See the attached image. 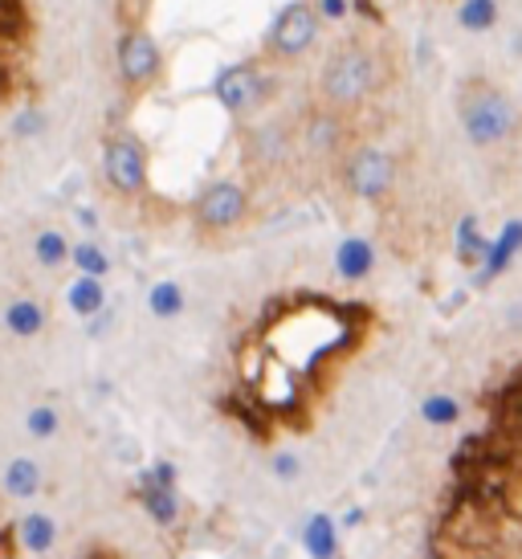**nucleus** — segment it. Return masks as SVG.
Masks as SVG:
<instances>
[{
  "label": "nucleus",
  "instance_id": "f257e3e1",
  "mask_svg": "<svg viewBox=\"0 0 522 559\" xmlns=\"http://www.w3.org/2000/svg\"><path fill=\"white\" fill-rule=\"evenodd\" d=\"M388 86V58L368 37H347L315 74V103L339 115H359Z\"/></svg>",
  "mask_w": 522,
  "mask_h": 559
},
{
  "label": "nucleus",
  "instance_id": "f03ea898",
  "mask_svg": "<svg viewBox=\"0 0 522 559\" xmlns=\"http://www.w3.org/2000/svg\"><path fill=\"white\" fill-rule=\"evenodd\" d=\"M458 119L465 140L474 143L477 152H507L514 147L519 135V110L507 86H498L494 79H465L458 86Z\"/></svg>",
  "mask_w": 522,
  "mask_h": 559
},
{
  "label": "nucleus",
  "instance_id": "7ed1b4c3",
  "mask_svg": "<svg viewBox=\"0 0 522 559\" xmlns=\"http://www.w3.org/2000/svg\"><path fill=\"white\" fill-rule=\"evenodd\" d=\"M277 91H282V74H274L261 58L225 66L213 82L216 103L229 110V119L237 127L253 123L261 115H270L277 103Z\"/></svg>",
  "mask_w": 522,
  "mask_h": 559
},
{
  "label": "nucleus",
  "instance_id": "20e7f679",
  "mask_svg": "<svg viewBox=\"0 0 522 559\" xmlns=\"http://www.w3.org/2000/svg\"><path fill=\"white\" fill-rule=\"evenodd\" d=\"M319 37H323V21L310 13L307 0H290V4L277 9V16L265 29L261 62L270 66L274 74L290 70V66H302L319 49Z\"/></svg>",
  "mask_w": 522,
  "mask_h": 559
},
{
  "label": "nucleus",
  "instance_id": "39448f33",
  "mask_svg": "<svg viewBox=\"0 0 522 559\" xmlns=\"http://www.w3.org/2000/svg\"><path fill=\"white\" fill-rule=\"evenodd\" d=\"M188 217H192V229L204 241L241 234L249 217H253V197H249L246 180H213V185H204L197 192L192 209H188Z\"/></svg>",
  "mask_w": 522,
  "mask_h": 559
},
{
  "label": "nucleus",
  "instance_id": "423d86ee",
  "mask_svg": "<svg viewBox=\"0 0 522 559\" xmlns=\"http://www.w3.org/2000/svg\"><path fill=\"white\" fill-rule=\"evenodd\" d=\"M298 156L294 140V115H261L241 127V171L246 176H277Z\"/></svg>",
  "mask_w": 522,
  "mask_h": 559
},
{
  "label": "nucleus",
  "instance_id": "0eeeda50",
  "mask_svg": "<svg viewBox=\"0 0 522 559\" xmlns=\"http://www.w3.org/2000/svg\"><path fill=\"white\" fill-rule=\"evenodd\" d=\"M339 180L364 204H384L400 185V159L388 147L376 143H355L347 156L339 159Z\"/></svg>",
  "mask_w": 522,
  "mask_h": 559
},
{
  "label": "nucleus",
  "instance_id": "6e6552de",
  "mask_svg": "<svg viewBox=\"0 0 522 559\" xmlns=\"http://www.w3.org/2000/svg\"><path fill=\"white\" fill-rule=\"evenodd\" d=\"M115 70H119V86L131 103H139L143 94H152L164 82L168 58L155 41V33L147 25H127L119 46H115Z\"/></svg>",
  "mask_w": 522,
  "mask_h": 559
},
{
  "label": "nucleus",
  "instance_id": "1a4fd4ad",
  "mask_svg": "<svg viewBox=\"0 0 522 559\" xmlns=\"http://www.w3.org/2000/svg\"><path fill=\"white\" fill-rule=\"evenodd\" d=\"M103 180L115 197L143 201L152 197V152L135 131H115L103 147Z\"/></svg>",
  "mask_w": 522,
  "mask_h": 559
},
{
  "label": "nucleus",
  "instance_id": "9d476101",
  "mask_svg": "<svg viewBox=\"0 0 522 559\" xmlns=\"http://www.w3.org/2000/svg\"><path fill=\"white\" fill-rule=\"evenodd\" d=\"M294 140H298L302 156L335 164V159H343L355 147V119L310 103L302 115H294Z\"/></svg>",
  "mask_w": 522,
  "mask_h": 559
},
{
  "label": "nucleus",
  "instance_id": "9b49d317",
  "mask_svg": "<svg viewBox=\"0 0 522 559\" xmlns=\"http://www.w3.org/2000/svg\"><path fill=\"white\" fill-rule=\"evenodd\" d=\"M519 246H522V225L519 221H507V229L498 237H490V249H486V258H482V274H477V286H486L494 282L498 274H507L514 258H519Z\"/></svg>",
  "mask_w": 522,
  "mask_h": 559
},
{
  "label": "nucleus",
  "instance_id": "f8f14e48",
  "mask_svg": "<svg viewBox=\"0 0 522 559\" xmlns=\"http://www.w3.org/2000/svg\"><path fill=\"white\" fill-rule=\"evenodd\" d=\"M335 270L339 278L347 282L368 278L371 270H376V249H371V241H364V237H343L335 249Z\"/></svg>",
  "mask_w": 522,
  "mask_h": 559
},
{
  "label": "nucleus",
  "instance_id": "ddd939ff",
  "mask_svg": "<svg viewBox=\"0 0 522 559\" xmlns=\"http://www.w3.org/2000/svg\"><path fill=\"white\" fill-rule=\"evenodd\" d=\"M4 326L13 331L16 340H33V335L46 331V307L37 298H13L4 307Z\"/></svg>",
  "mask_w": 522,
  "mask_h": 559
},
{
  "label": "nucleus",
  "instance_id": "4468645a",
  "mask_svg": "<svg viewBox=\"0 0 522 559\" xmlns=\"http://www.w3.org/2000/svg\"><path fill=\"white\" fill-rule=\"evenodd\" d=\"M302 544H307L310 559H335L339 551V527L331 514H310L307 531H302Z\"/></svg>",
  "mask_w": 522,
  "mask_h": 559
},
{
  "label": "nucleus",
  "instance_id": "2eb2a0df",
  "mask_svg": "<svg viewBox=\"0 0 522 559\" xmlns=\"http://www.w3.org/2000/svg\"><path fill=\"white\" fill-rule=\"evenodd\" d=\"M502 21V0H461L458 25L465 33H490Z\"/></svg>",
  "mask_w": 522,
  "mask_h": 559
},
{
  "label": "nucleus",
  "instance_id": "dca6fc26",
  "mask_svg": "<svg viewBox=\"0 0 522 559\" xmlns=\"http://www.w3.org/2000/svg\"><path fill=\"white\" fill-rule=\"evenodd\" d=\"M66 302H70V311L74 314L94 319V314L107 311V290H103V282H94V278H74L70 282V290H66Z\"/></svg>",
  "mask_w": 522,
  "mask_h": 559
},
{
  "label": "nucleus",
  "instance_id": "f3484780",
  "mask_svg": "<svg viewBox=\"0 0 522 559\" xmlns=\"http://www.w3.org/2000/svg\"><path fill=\"white\" fill-rule=\"evenodd\" d=\"M70 265L78 270V278L103 282L110 274V258L98 241H78V246H70Z\"/></svg>",
  "mask_w": 522,
  "mask_h": 559
},
{
  "label": "nucleus",
  "instance_id": "a211bd4d",
  "mask_svg": "<svg viewBox=\"0 0 522 559\" xmlns=\"http://www.w3.org/2000/svg\"><path fill=\"white\" fill-rule=\"evenodd\" d=\"M4 490L13 498H33L37 490H41V466L33 462V457H16V462H9V469H4Z\"/></svg>",
  "mask_w": 522,
  "mask_h": 559
},
{
  "label": "nucleus",
  "instance_id": "6ab92c4d",
  "mask_svg": "<svg viewBox=\"0 0 522 559\" xmlns=\"http://www.w3.org/2000/svg\"><path fill=\"white\" fill-rule=\"evenodd\" d=\"M70 237L62 229H41V234L33 237V258L46 265V270H58V265L70 262Z\"/></svg>",
  "mask_w": 522,
  "mask_h": 559
},
{
  "label": "nucleus",
  "instance_id": "aec40b11",
  "mask_svg": "<svg viewBox=\"0 0 522 559\" xmlns=\"http://www.w3.org/2000/svg\"><path fill=\"white\" fill-rule=\"evenodd\" d=\"M143 511L152 514L155 523H176L180 519V498L171 486H152L143 478Z\"/></svg>",
  "mask_w": 522,
  "mask_h": 559
},
{
  "label": "nucleus",
  "instance_id": "412c9836",
  "mask_svg": "<svg viewBox=\"0 0 522 559\" xmlns=\"http://www.w3.org/2000/svg\"><path fill=\"white\" fill-rule=\"evenodd\" d=\"M185 307H188V298L176 282H155L152 290H147V311H152L155 319H176V314H185Z\"/></svg>",
  "mask_w": 522,
  "mask_h": 559
},
{
  "label": "nucleus",
  "instance_id": "4be33fe9",
  "mask_svg": "<svg viewBox=\"0 0 522 559\" xmlns=\"http://www.w3.org/2000/svg\"><path fill=\"white\" fill-rule=\"evenodd\" d=\"M54 539H58V527H54V519H49V514L33 511V514L21 519V544H25V551H49Z\"/></svg>",
  "mask_w": 522,
  "mask_h": 559
},
{
  "label": "nucleus",
  "instance_id": "5701e85b",
  "mask_svg": "<svg viewBox=\"0 0 522 559\" xmlns=\"http://www.w3.org/2000/svg\"><path fill=\"white\" fill-rule=\"evenodd\" d=\"M486 249H490V237H482V229H477V217L461 221V225H458V258H461V262L482 265Z\"/></svg>",
  "mask_w": 522,
  "mask_h": 559
},
{
  "label": "nucleus",
  "instance_id": "b1692460",
  "mask_svg": "<svg viewBox=\"0 0 522 559\" xmlns=\"http://www.w3.org/2000/svg\"><path fill=\"white\" fill-rule=\"evenodd\" d=\"M420 417L429 420V425H437V429H446V425H458L461 404L453 396H446V392H432V396L420 401Z\"/></svg>",
  "mask_w": 522,
  "mask_h": 559
},
{
  "label": "nucleus",
  "instance_id": "393cba45",
  "mask_svg": "<svg viewBox=\"0 0 522 559\" xmlns=\"http://www.w3.org/2000/svg\"><path fill=\"white\" fill-rule=\"evenodd\" d=\"M58 425H62V420H58V408H49V404L33 408L29 417H25V429H29L33 437H41V441L58 433Z\"/></svg>",
  "mask_w": 522,
  "mask_h": 559
},
{
  "label": "nucleus",
  "instance_id": "a878e982",
  "mask_svg": "<svg viewBox=\"0 0 522 559\" xmlns=\"http://www.w3.org/2000/svg\"><path fill=\"white\" fill-rule=\"evenodd\" d=\"M307 4L323 25H339V21L352 16V0H307Z\"/></svg>",
  "mask_w": 522,
  "mask_h": 559
},
{
  "label": "nucleus",
  "instance_id": "bb28decb",
  "mask_svg": "<svg viewBox=\"0 0 522 559\" xmlns=\"http://www.w3.org/2000/svg\"><path fill=\"white\" fill-rule=\"evenodd\" d=\"M274 478H282V481H294L298 478V474H302V462H298V457H294V453H277L274 457Z\"/></svg>",
  "mask_w": 522,
  "mask_h": 559
},
{
  "label": "nucleus",
  "instance_id": "cd10ccee",
  "mask_svg": "<svg viewBox=\"0 0 522 559\" xmlns=\"http://www.w3.org/2000/svg\"><path fill=\"white\" fill-rule=\"evenodd\" d=\"M143 478L152 481V486H171V490H176V466H171V462H155V469L143 474Z\"/></svg>",
  "mask_w": 522,
  "mask_h": 559
},
{
  "label": "nucleus",
  "instance_id": "c85d7f7f",
  "mask_svg": "<svg viewBox=\"0 0 522 559\" xmlns=\"http://www.w3.org/2000/svg\"><path fill=\"white\" fill-rule=\"evenodd\" d=\"M359 519H364L359 511H347V519H343V527H359Z\"/></svg>",
  "mask_w": 522,
  "mask_h": 559
}]
</instances>
